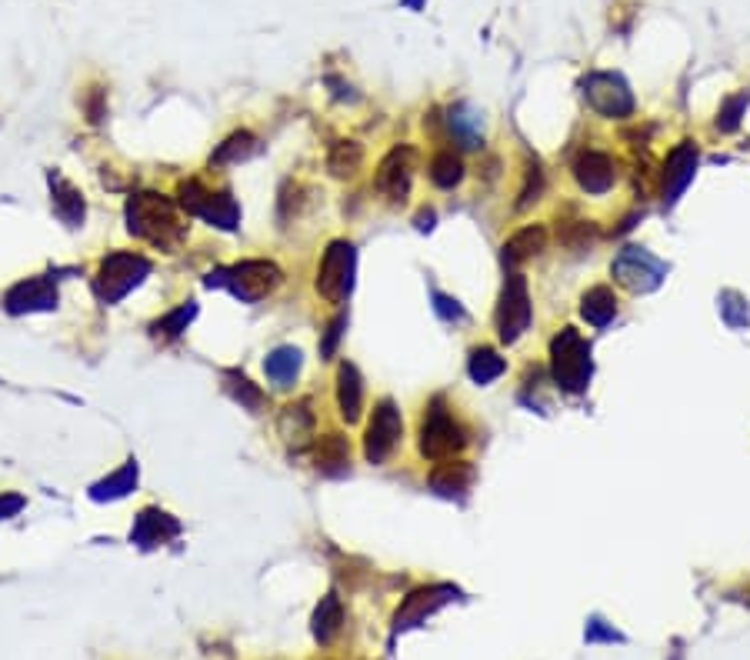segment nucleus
<instances>
[{
  "label": "nucleus",
  "mask_w": 750,
  "mask_h": 660,
  "mask_svg": "<svg viewBox=\"0 0 750 660\" xmlns=\"http://www.w3.org/2000/svg\"><path fill=\"white\" fill-rule=\"evenodd\" d=\"M314 460H317V470L327 473V477H337L348 470L351 464V444L343 434H324L314 447Z\"/></svg>",
  "instance_id": "5701e85b"
},
{
  "label": "nucleus",
  "mask_w": 750,
  "mask_h": 660,
  "mask_svg": "<svg viewBox=\"0 0 750 660\" xmlns=\"http://www.w3.org/2000/svg\"><path fill=\"white\" fill-rule=\"evenodd\" d=\"M53 308H57V287L50 277H27L4 293L8 314H37V311H53Z\"/></svg>",
  "instance_id": "4468645a"
},
{
  "label": "nucleus",
  "mask_w": 750,
  "mask_h": 660,
  "mask_svg": "<svg viewBox=\"0 0 750 660\" xmlns=\"http://www.w3.org/2000/svg\"><path fill=\"white\" fill-rule=\"evenodd\" d=\"M137 488V460H128L121 470H113L110 477H104L100 484L90 488L94 501H121Z\"/></svg>",
  "instance_id": "a878e982"
},
{
  "label": "nucleus",
  "mask_w": 750,
  "mask_h": 660,
  "mask_svg": "<svg viewBox=\"0 0 750 660\" xmlns=\"http://www.w3.org/2000/svg\"><path fill=\"white\" fill-rule=\"evenodd\" d=\"M581 314H584V321H588V324H594V327H607V324L617 317V297H614V290H610L607 284L591 287V290L581 297Z\"/></svg>",
  "instance_id": "b1692460"
},
{
  "label": "nucleus",
  "mask_w": 750,
  "mask_h": 660,
  "mask_svg": "<svg viewBox=\"0 0 750 660\" xmlns=\"http://www.w3.org/2000/svg\"><path fill=\"white\" fill-rule=\"evenodd\" d=\"M124 217H128V230L134 237L147 240V244H154L167 254H174L188 240V224L181 220L178 204L164 194H154V191L134 194L124 207Z\"/></svg>",
  "instance_id": "f257e3e1"
},
{
  "label": "nucleus",
  "mask_w": 750,
  "mask_h": 660,
  "mask_svg": "<svg viewBox=\"0 0 750 660\" xmlns=\"http://www.w3.org/2000/svg\"><path fill=\"white\" fill-rule=\"evenodd\" d=\"M227 287L244 304H257V300L270 297L283 284V271L274 261H241L227 271H217L207 277V287Z\"/></svg>",
  "instance_id": "20e7f679"
},
{
  "label": "nucleus",
  "mask_w": 750,
  "mask_h": 660,
  "mask_svg": "<svg viewBox=\"0 0 750 660\" xmlns=\"http://www.w3.org/2000/svg\"><path fill=\"white\" fill-rule=\"evenodd\" d=\"M337 407H340V417L348 420V424H358V420H361L364 381H361V371L354 364H348V360L337 368Z\"/></svg>",
  "instance_id": "aec40b11"
},
{
  "label": "nucleus",
  "mask_w": 750,
  "mask_h": 660,
  "mask_svg": "<svg viewBox=\"0 0 750 660\" xmlns=\"http://www.w3.org/2000/svg\"><path fill=\"white\" fill-rule=\"evenodd\" d=\"M264 371L277 387H291L301 374V350L298 347H274L264 360Z\"/></svg>",
  "instance_id": "393cba45"
},
{
  "label": "nucleus",
  "mask_w": 750,
  "mask_h": 660,
  "mask_svg": "<svg viewBox=\"0 0 750 660\" xmlns=\"http://www.w3.org/2000/svg\"><path fill=\"white\" fill-rule=\"evenodd\" d=\"M87 117H90V124H100V120H104V91H100V87H90Z\"/></svg>",
  "instance_id": "ea45409f"
},
{
  "label": "nucleus",
  "mask_w": 750,
  "mask_h": 660,
  "mask_svg": "<svg viewBox=\"0 0 750 660\" xmlns=\"http://www.w3.org/2000/svg\"><path fill=\"white\" fill-rule=\"evenodd\" d=\"M47 184H50V204H53V214L61 217L68 227H81V224H84V214H87L84 194L71 184V180H68L61 170H50V173H47Z\"/></svg>",
  "instance_id": "6ab92c4d"
},
{
  "label": "nucleus",
  "mask_w": 750,
  "mask_h": 660,
  "mask_svg": "<svg viewBox=\"0 0 750 660\" xmlns=\"http://www.w3.org/2000/svg\"><path fill=\"white\" fill-rule=\"evenodd\" d=\"M610 274H614V280H617L620 287H627L630 293H651L654 287H661L667 267H664L657 257H651L648 251H641V248H627V251H620V257L614 261Z\"/></svg>",
  "instance_id": "9d476101"
},
{
  "label": "nucleus",
  "mask_w": 750,
  "mask_h": 660,
  "mask_svg": "<svg viewBox=\"0 0 750 660\" xmlns=\"http://www.w3.org/2000/svg\"><path fill=\"white\" fill-rule=\"evenodd\" d=\"M474 480V467L468 460H440L434 470H431V488L444 497H453V494H464L471 488Z\"/></svg>",
  "instance_id": "4be33fe9"
},
{
  "label": "nucleus",
  "mask_w": 750,
  "mask_h": 660,
  "mask_svg": "<svg viewBox=\"0 0 750 660\" xmlns=\"http://www.w3.org/2000/svg\"><path fill=\"white\" fill-rule=\"evenodd\" d=\"M531 327V290L524 274H507L500 304H497V334L504 344H517Z\"/></svg>",
  "instance_id": "6e6552de"
},
{
  "label": "nucleus",
  "mask_w": 750,
  "mask_h": 660,
  "mask_svg": "<svg viewBox=\"0 0 750 660\" xmlns=\"http://www.w3.org/2000/svg\"><path fill=\"white\" fill-rule=\"evenodd\" d=\"M194 314H197V304H194V300H188V304H181V308H174L170 314H164L160 321H154L150 334L157 340H174V337H181L188 331V324L194 321Z\"/></svg>",
  "instance_id": "473e14b6"
},
{
  "label": "nucleus",
  "mask_w": 750,
  "mask_h": 660,
  "mask_svg": "<svg viewBox=\"0 0 750 660\" xmlns=\"http://www.w3.org/2000/svg\"><path fill=\"white\" fill-rule=\"evenodd\" d=\"M343 327H348V317H343V314L330 321V327H327V334L320 340V357H334V350H337V344L343 337Z\"/></svg>",
  "instance_id": "c9c22d12"
},
{
  "label": "nucleus",
  "mask_w": 750,
  "mask_h": 660,
  "mask_svg": "<svg viewBox=\"0 0 750 660\" xmlns=\"http://www.w3.org/2000/svg\"><path fill=\"white\" fill-rule=\"evenodd\" d=\"M557 240H560V248H567V251H591L597 240H601V230H597V224L594 220H570V224H564L560 230H557Z\"/></svg>",
  "instance_id": "c756f323"
},
{
  "label": "nucleus",
  "mask_w": 750,
  "mask_h": 660,
  "mask_svg": "<svg viewBox=\"0 0 750 660\" xmlns=\"http://www.w3.org/2000/svg\"><path fill=\"white\" fill-rule=\"evenodd\" d=\"M457 597V587H450V584H434V587H421V590H414L408 600H403V604L397 608V614H394V627L397 631H408V627H418L427 614H434V611H440L447 600H453Z\"/></svg>",
  "instance_id": "ddd939ff"
},
{
  "label": "nucleus",
  "mask_w": 750,
  "mask_h": 660,
  "mask_svg": "<svg viewBox=\"0 0 750 660\" xmlns=\"http://www.w3.org/2000/svg\"><path fill=\"white\" fill-rule=\"evenodd\" d=\"M434 300H437V311H440V317H447V321H460V324L468 321V314L460 311V304H457V300H450V297H444V293H434Z\"/></svg>",
  "instance_id": "e433bc0d"
},
{
  "label": "nucleus",
  "mask_w": 750,
  "mask_h": 660,
  "mask_svg": "<svg viewBox=\"0 0 750 660\" xmlns=\"http://www.w3.org/2000/svg\"><path fill=\"white\" fill-rule=\"evenodd\" d=\"M364 164V147L358 141H337L327 154V170L334 177H354Z\"/></svg>",
  "instance_id": "c85d7f7f"
},
{
  "label": "nucleus",
  "mask_w": 750,
  "mask_h": 660,
  "mask_svg": "<svg viewBox=\"0 0 750 660\" xmlns=\"http://www.w3.org/2000/svg\"><path fill=\"white\" fill-rule=\"evenodd\" d=\"M468 447V431L464 424L450 413V407L444 404V397H434L424 410L421 420V454L427 460H450L453 454H460Z\"/></svg>",
  "instance_id": "7ed1b4c3"
},
{
  "label": "nucleus",
  "mask_w": 750,
  "mask_h": 660,
  "mask_svg": "<svg viewBox=\"0 0 750 660\" xmlns=\"http://www.w3.org/2000/svg\"><path fill=\"white\" fill-rule=\"evenodd\" d=\"M277 434L283 437L287 447H294V451H304L314 444L317 437V420H314V410L307 400L301 404H287L277 417Z\"/></svg>",
  "instance_id": "2eb2a0df"
},
{
  "label": "nucleus",
  "mask_w": 750,
  "mask_h": 660,
  "mask_svg": "<svg viewBox=\"0 0 750 660\" xmlns=\"http://www.w3.org/2000/svg\"><path fill=\"white\" fill-rule=\"evenodd\" d=\"M178 207L191 217H201L220 230H234L241 220V207L227 191H207L197 180H184L178 188Z\"/></svg>",
  "instance_id": "423d86ee"
},
{
  "label": "nucleus",
  "mask_w": 750,
  "mask_h": 660,
  "mask_svg": "<svg viewBox=\"0 0 750 660\" xmlns=\"http://www.w3.org/2000/svg\"><path fill=\"white\" fill-rule=\"evenodd\" d=\"M541 191H544V170L534 164V167L528 170V177H524L521 194H517V211H528L534 201H541Z\"/></svg>",
  "instance_id": "f704fd0d"
},
{
  "label": "nucleus",
  "mask_w": 750,
  "mask_h": 660,
  "mask_svg": "<svg viewBox=\"0 0 750 660\" xmlns=\"http://www.w3.org/2000/svg\"><path fill=\"white\" fill-rule=\"evenodd\" d=\"M147 274H150V261L144 254H131V251L110 254L97 267L94 293H97L100 304H118V300H124L134 287L144 284Z\"/></svg>",
  "instance_id": "39448f33"
},
{
  "label": "nucleus",
  "mask_w": 750,
  "mask_h": 660,
  "mask_svg": "<svg viewBox=\"0 0 750 660\" xmlns=\"http://www.w3.org/2000/svg\"><path fill=\"white\" fill-rule=\"evenodd\" d=\"M354 267H358V254L348 240H334V244L324 251L320 267H317V293L330 304H343L351 297L354 287Z\"/></svg>",
  "instance_id": "0eeeda50"
},
{
  "label": "nucleus",
  "mask_w": 750,
  "mask_h": 660,
  "mask_svg": "<svg viewBox=\"0 0 750 660\" xmlns=\"http://www.w3.org/2000/svg\"><path fill=\"white\" fill-rule=\"evenodd\" d=\"M573 177H577V184H581V191H588V194H607L614 188V180H617L614 157L604 154V151H588V154L577 157Z\"/></svg>",
  "instance_id": "dca6fc26"
},
{
  "label": "nucleus",
  "mask_w": 750,
  "mask_h": 660,
  "mask_svg": "<svg viewBox=\"0 0 750 660\" xmlns=\"http://www.w3.org/2000/svg\"><path fill=\"white\" fill-rule=\"evenodd\" d=\"M544 248H547V227L528 224L517 233H510V240L504 244V264H524V261L537 257Z\"/></svg>",
  "instance_id": "412c9836"
},
{
  "label": "nucleus",
  "mask_w": 750,
  "mask_h": 660,
  "mask_svg": "<svg viewBox=\"0 0 750 660\" xmlns=\"http://www.w3.org/2000/svg\"><path fill=\"white\" fill-rule=\"evenodd\" d=\"M694 170H698V147L690 141H680L664 160V201H677L690 180H694Z\"/></svg>",
  "instance_id": "f3484780"
},
{
  "label": "nucleus",
  "mask_w": 750,
  "mask_h": 660,
  "mask_svg": "<svg viewBox=\"0 0 750 660\" xmlns=\"http://www.w3.org/2000/svg\"><path fill=\"white\" fill-rule=\"evenodd\" d=\"M740 104H743V97L730 100V104L721 110V117H717V128H721V131H734V128H737V113H740Z\"/></svg>",
  "instance_id": "58836bf2"
},
{
  "label": "nucleus",
  "mask_w": 750,
  "mask_h": 660,
  "mask_svg": "<svg viewBox=\"0 0 750 660\" xmlns=\"http://www.w3.org/2000/svg\"><path fill=\"white\" fill-rule=\"evenodd\" d=\"M24 507H27V501H24L21 494H0V520L17 517Z\"/></svg>",
  "instance_id": "4c0bfd02"
},
{
  "label": "nucleus",
  "mask_w": 750,
  "mask_h": 660,
  "mask_svg": "<svg viewBox=\"0 0 750 660\" xmlns=\"http://www.w3.org/2000/svg\"><path fill=\"white\" fill-rule=\"evenodd\" d=\"M178 533H181V524H178L174 517L164 514V511H157V507H147V511L137 514L134 530H131V540H134L137 548L150 551V548L167 544V540H174Z\"/></svg>",
  "instance_id": "a211bd4d"
},
{
  "label": "nucleus",
  "mask_w": 750,
  "mask_h": 660,
  "mask_svg": "<svg viewBox=\"0 0 750 660\" xmlns=\"http://www.w3.org/2000/svg\"><path fill=\"white\" fill-rule=\"evenodd\" d=\"M551 371L560 391L584 394L591 384V344L577 327H564L551 340Z\"/></svg>",
  "instance_id": "f03ea898"
},
{
  "label": "nucleus",
  "mask_w": 750,
  "mask_h": 660,
  "mask_svg": "<svg viewBox=\"0 0 750 660\" xmlns=\"http://www.w3.org/2000/svg\"><path fill=\"white\" fill-rule=\"evenodd\" d=\"M400 434H403V417L397 410V404L390 397L377 400L374 407V417L367 424V437H364V454L371 464H384L394 447L400 444Z\"/></svg>",
  "instance_id": "9b49d317"
},
{
  "label": "nucleus",
  "mask_w": 750,
  "mask_h": 660,
  "mask_svg": "<svg viewBox=\"0 0 750 660\" xmlns=\"http://www.w3.org/2000/svg\"><path fill=\"white\" fill-rule=\"evenodd\" d=\"M343 627V608H340V597L337 593H327L320 600V608L314 611V637L320 644H330Z\"/></svg>",
  "instance_id": "bb28decb"
},
{
  "label": "nucleus",
  "mask_w": 750,
  "mask_h": 660,
  "mask_svg": "<svg viewBox=\"0 0 750 660\" xmlns=\"http://www.w3.org/2000/svg\"><path fill=\"white\" fill-rule=\"evenodd\" d=\"M414 170H418V151L411 144H397L380 160L374 184L390 204H403L411 194V184H414Z\"/></svg>",
  "instance_id": "1a4fd4ad"
},
{
  "label": "nucleus",
  "mask_w": 750,
  "mask_h": 660,
  "mask_svg": "<svg viewBox=\"0 0 750 660\" xmlns=\"http://www.w3.org/2000/svg\"><path fill=\"white\" fill-rule=\"evenodd\" d=\"M223 391L234 397L241 407H247V410H261L264 407V391L261 387H254L244 374H238V371H227L223 374Z\"/></svg>",
  "instance_id": "72a5a7b5"
},
{
  "label": "nucleus",
  "mask_w": 750,
  "mask_h": 660,
  "mask_svg": "<svg viewBox=\"0 0 750 660\" xmlns=\"http://www.w3.org/2000/svg\"><path fill=\"white\" fill-rule=\"evenodd\" d=\"M584 94H588L591 107L610 120L633 113V94L624 84V77H617V74H591L584 84Z\"/></svg>",
  "instance_id": "f8f14e48"
},
{
  "label": "nucleus",
  "mask_w": 750,
  "mask_h": 660,
  "mask_svg": "<svg viewBox=\"0 0 750 660\" xmlns=\"http://www.w3.org/2000/svg\"><path fill=\"white\" fill-rule=\"evenodd\" d=\"M504 371H507V360H504L497 350H491V347H477V350L471 353V360H468V374H471L477 384H491V381H497Z\"/></svg>",
  "instance_id": "2f4dec72"
},
{
  "label": "nucleus",
  "mask_w": 750,
  "mask_h": 660,
  "mask_svg": "<svg viewBox=\"0 0 750 660\" xmlns=\"http://www.w3.org/2000/svg\"><path fill=\"white\" fill-rule=\"evenodd\" d=\"M257 137L251 134V131H238V134H230L217 151H214V157H210V164H217V167H227V164H241V160H247V157H254L257 154Z\"/></svg>",
  "instance_id": "cd10ccee"
},
{
  "label": "nucleus",
  "mask_w": 750,
  "mask_h": 660,
  "mask_svg": "<svg viewBox=\"0 0 750 660\" xmlns=\"http://www.w3.org/2000/svg\"><path fill=\"white\" fill-rule=\"evenodd\" d=\"M431 180H434V188L450 191L464 180V164H460V157L453 151H437L431 160Z\"/></svg>",
  "instance_id": "7c9ffc66"
}]
</instances>
